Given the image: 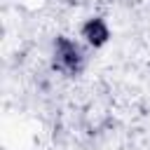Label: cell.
I'll return each instance as SVG.
<instances>
[{"instance_id": "obj_1", "label": "cell", "mask_w": 150, "mask_h": 150, "mask_svg": "<svg viewBox=\"0 0 150 150\" xmlns=\"http://www.w3.org/2000/svg\"><path fill=\"white\" fill-rule=\"evenodd\" d=\"M56 56H59V66L61 68H68V70H75L77 63H80V49L73 42H68V40H61L59 42Z\"/></svg>"}, {"instance_id": "obj_2", "label": "cell", "mask_w": 150, "mask_h": 150, "mask_svg": "<svg viewBox=\"0 0 150 150\" xmlns=\"http://www.w3.org/2000/svg\"><path fill=\"white\" fill-rule=\"evenodd\" d=\"M84 33H87L89 42H94V45H98V42H103V40L108 38V30H105V26H103L101 21H91V23L84 28Z\"/></svg>"}]
</instances>
